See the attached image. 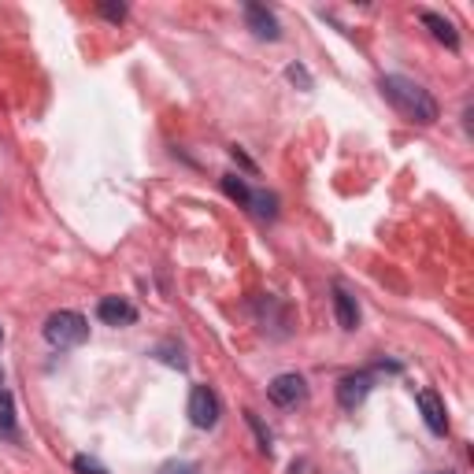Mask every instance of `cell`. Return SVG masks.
Instances as JSON below:
<instances>
[{"mask_svg":"<svg viewBox=\"0 0 474 474\" xmlns=\"http://www.w3.org/2000/svg\"><path fill=\"white\" fill-rule=\"evenodd\" d=\"M367 393H371V375H348V378H341V386H337L341 407H360V404L367 400Z\"/></svg>","mask_w":474,"mask_h":474,"instance_id":"8992f818","label":"cell"},{"mask_svg":"<svg viewBox=\"0 0 474 474\" xmlns=\"http://www.w3.org/2000/svg\"><path fill=\"white\" fill-rule=\"evenodd\" d=\"M334 308H337V323H341V330H356L360 326V308H356V301L345 293V289H337L334 293Z\"/></svg>","mask_w":474,"mask_h":474,"instance_id":"9c48e42d","label":"cell"},{"mask_svg":"<svg viewBox=\"0 0 474 474\" xmlns=\"http://www.w3.org/2000/svg\"><path fill=\"white\" fill-rule=\"evenodd\" d=\"M423 23H427V26L434 30V37H438V41H445L448 48H456V45H459V34L452 30V23H448V19H441V15H434V12H423Z\"/></svg>","mask_w":474,"mask_h":474,"instance_id":"30bf717a","label":"cell"},{"mask_svg":"<svg viewBox=\"0 0 474 474\" xmlns=\"http://www.w3.org/2000/svg\"><path fill=\"white\" fill-rule=\"evenodd\" d=\"M382 93L393 100V108H400L411 118V123H423V127L438 123V100L419 82H411L404 75H386L382 78Z\"/></svg>","mask_w":474,"mask_h":474,"instance_id":"6da1fadb","label":"cell"},{"mask_svg":"<svg viewBox=\"0 0 474 474\" xmlns=\"http://www.w3.org/2000/svg\"><path fill=\"white\" fill-rule=\"evenodd\" d=\"M45 337L56 348H78L89 337V323L78 312H52L45 323Z\"/></svg>","mask_w":474,"mask_h":474,"instance_id":"7a4b0ae2","label":"cell"},{"mask_svg":"<svg viewBox=\"0 0 474 474\" xmlns=\"http://www.w3.org/2000/svg\"><path fill=\"white\" fill-rule=\"evenodd\" d=\"M0 382H5V375H0Z\"/></svg>","mask_w":474,"mask_h":474,"instance_id":"d6986e66","label":"cell"},{"mask_svg":"<svg viewBox=\"0 0 474 474\" xmlns=\"http://www.w3.org/2000/svg\"><path fill=\"white\" fill-rule=\"evenodd\" d=\"M75 470H78V474H108V470H104L97 459H89V456H75Z\"/></svg>","mask_w":474,"mask_h":474,"instance_id":"9a60e30c","label":"cell"},{"mask_svg":"<svg viewBox=\"0 0 474 474\" xmlns=\"http://www.w3.org/2000/svg\"><path fill=\"white\" fill-rule=\"evenodd\" d=\"M0 438H15V404L8 393H0Z\"/></svg>","mask_w":474,"mask_h":474,"instance_id":"8fae6325","label":"cell"},{"mask_svg":"<svg viewBox=\"0 0 474 474\" xmlns=\"http://www.w3.org/2000/svg\"><path fill=\"white\" fill-rule=\"evenodd\" d=\"M190 419H193V427H201V430H208V427L219 423V397H215L208 386H197V389L190 393Z\"/></svg>","mask_w":474,"mask_h":474,"instance_id":"3957f363","label":"cell"},{"mask_svg":"<svg viewBox=\"0 0 474 474\" xmlns=\"http://www.w3.org/2000/svg\"><path fill=\"white\" fill-rule=\"evenodd\" d=\"M100 12H104L111 23H123V19H127V8H123V5H100Z\"/></svg>","mask_w":474,"mask_h":474,"instance_id":"2e32d148","label":"cell"},{"mask_svg":"<svg viewBox=\"0 0 474 474\" xmlns=\"http://www.w3.org/2000/svg\"><path fill=\"white\" fill-rule=\"evenodd\" d=\"M97 315L108 326H134L138 323V308L127 301V296H104V301L97 304Z\"/></svg>","mask_w":474,"mask_h":474,"instance_id":"5b68a950","label":"cell"},{"mask_svg":"<svg viewBox=\"0 0 474 474\" xmlns=\"http://www.w3.org/2000/svg\"><path fill=\"white\" fill-rule=\"evenodd\" d=\"M419 407H423V419H427V427H430L434 434H445V430H448V415H445V400H441L438 393L423 389V393H419Z\"/></svg>","mask_w":474,"mask_h":474,"instance_id":"52a82bcc","label":"cell"},{"mask_svg":"<svg viewBox=\"0 0 474 474\" xmlns=\"http://www.w3.org/2000/svg\"><path fill=\"white\" fill-rule=\"evenodd\" d=\"M249 204H252V211H256L260 219H274V215H278V208H274L278 201H274L271 193H252V197H249Z\"/></svg>","mask_w":474,"mask_h":474,"instance_id":"4fadbf2b","label":"cell"},{"mask_svg":"<svg viewBox=\"0 0 474 474\" xmlns=\"http://www.w3.org/2000/svg\"><path fill=\"white\" fill-rule=\"evenodd\" d=\"M156 474H201V467H197V463H190V459H167Z\"/></svg>","mask_w":474,"mask_h":474,"instance_id":"5bb4252c","label":"cell"},{"mask_svg":"<svg viewBox=\"0 0 474 474\" xmlns=\"http://www.w3.org/2000/svg\"><path fill=\"white\" fill-rule=\"evenodd\" d=\"M267 397L278 404V407H293V404H301L308 397V386L301 375H278L271 386H267Z\"/></svg>","mask_w":474,"mask_h":474,"instance_id":"277c9868","label":"cell"},{"mask_svg":"<svg viewBox=\"0 0 474 474\" xmlns=\"http://www.w3.org/2000/svg\"><path fill=\"white\" fill-rule=\"evenodd\" d=\"M245 19H249V26H252L256 37H263V41H278V19H274L263 5H249V8H245Z\"/></svg>","mask_w":474,"mask_h":474,"instance_id":"ba28073f","label":"cell"},{"mask_svg":"<svg viewBox=\"0 0 474 474\" xmlns=\"http://www.w3.org/2000/svg\"><path fill=\"white\" fill-rule=\"evenodd\" d=\"M222 193L230 197V201H237V204H249V186L242 182V178H237V174H222Z\"/></svg>","mask_w":474,"mask_h":474,"instance_id":"7c38bea8","label":"cell"},{"mask_svg":"<svg viewBox=\"0 0 474 474\" xmlns=\"http://www.w3.org/2000/svg\"><path fill=\"white\" fill-rule=\"evenodd\" d=\"M430 474H452V470H430Z\"/></svg>","mask_w":474,"mask_h":474,"instance_id":"e0dca14e","label":"cell"},{"mask_svg":"<svg viewBox=\"0 0 474 474\" xmlns=\"http://www.w3.org/2000/svg\"><path fill=\"white\" fill-rule=\"evenodd\" d=\"M0 341H5V326H0Z\"/></svg>","mask_w":474,"mask_h":474,"instance_id":"ac0fdd59","label":"cell"}]
</instances>
